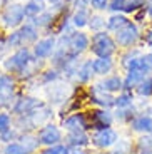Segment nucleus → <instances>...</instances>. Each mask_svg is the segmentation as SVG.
<instances>
[{
    "label": "nucleus",
    "instance_id": "obj_7",
    "mask_svg": "<svg viewBox=\"0 0 152 154\" xmlns=\"http://www.w3.org/2000/svg\"><path fill=\"white\" fill-rule=\"evenodd\" d=\"M62 127H64L67 132L87 131V129H90V127H89L87 116L82 114V112H74V114L64 117V121H62Z\"/></svg>",
    "mask_w": 152,
    "mask_h": 154
},
{
    "label": "nucleus",
    "instance_id": "obj_47",
    "mask_svg": "<svg viewBox=\"0 0 152 154\" xmlns=\"http://www.w3.org/2000/svg\"><path fill=\"white\" fill-rule=\"evenodd\" d=\"M147 42H149V44H152V30L147 34Z\"/></svg>",
    "mask_w": 152,
    "mask_h": 154
},
{
    "label": "nucleus",
    "instance_id": "obj_4",
    "mask_svg": "<svg viewBox=\"0 0 152 154\" xmlns=\"http://www.w3.org/2000/svg\"><path fill=\"white\" fill-rule=\"evenodd\" d=\"M137 40H139V29H137V25L134 22H130V20L122 29H119V30L115 32V42L122 47H127V49H129V47H132Z\"/></svg>",
    "mask_w": 152,
    "mask_h": 154
},
{
    "label": "nucleus",
    "instance_id": "obj_39",
    "mask_svg": "<svg viewBox=\"0 0 152 154\" xmlns=\"http://www.w3.org/2000/svg\"><path fill=\"white\" fill-rule=\"evenodd\" d=\"M64 151H65V146H64V144H55V146L45 147L42 152H38V154H64Z\"/></svg>",
    "mask_w": 152,
    "mask_h": 154
},
{
    "label": "nucleus",
    "instance_id": "obj_27",
    "mask_svg": "<svg viewBox=\"0 0 152 154\" xmlns=\"http://www.w3.org/2000/svg\"><path fill=\"white\" fill-rule=\"evenodd\" d=\"M94 75V69H92V60H87L84 62L82 66L79 67V70H77V81L79 82H87L90 77Z\"/></svg>",
    "mask_w": 152,
    "mask_h": 154
},
{
    "label": "nucleus",
    "instance_id": "obj_50",
    "mask_svg": "<svg viewBox=\"0 0 152 154\" xmlns=\"http://www.w3.org/2000/svg\"><path fill=\"white\" fill-rule=\"evenodd\" d=\"M142 154H152V149H150V151H147V152H142Z\"/></svg>",
    "mask_w": 152,
    "mask_h": 154
},
{
    "label": "nucleus",
    "instance_id": "obj_32",
    "mask_svg": "<svg viewBox=\"0 0 152 154\" xmlns=\"http://www.w3.org/2000/svg\"><path fill=\"white\" fill-rule=\"evenodd\" d=\"M53 22V15L50 14V12H42L40 15H37L34 19V25L35 27H47V25H50V23Z\"/></svg>",
    "mask_w": 152,
    "mask_h": 154
},
{
    "label": "nucleus",
    "instance_id": "obj_38",
    "mask_svg": "<svg viewBox=\"0 0 152 154\" xmlns=\"http://www.w3.org/2000/svg\"><path fill=\"white\" fill-rule=\"evenodd\" d=\"M59 79V72L55 69L53 70H47V72L42 74V82L44 84H50V82H55Z\"/></svg>",
    "mask_w": 152,
    "mask_h": 154
},
{
    "label": "nucleus",
    "instance_id": "obj_42",
    "mask_svg": "<svg viewBox=\"0 0 152 154\" xmlns=\"http://www.w3.org/2000/svg\"><path fill=\"white\" fill-rule=\"evenodd\" d=\"M90 5L97 10H104V8H109V0H90Z\"/></svg>",
    "mask_w": 152,
    "mask_h": 154
},
{
    "label": "nucleus",
    "instance_id": "obj_24",
    "mask_svg": "<svg viewBox=\"0 0 152 154\" xmlns=\"http://www.w3.org/2000/svg\"><path fill=\"white\" fill-rule=\"evenodd\" d=\"M134 106V94L132 91H122L119 92V96L115 97V109H124V107H130Z\"/></svg>",
    "mask_w": 152,
    "mask_h": 154
},
{
    "label": "nucleus",
    "instance_id": "obj_23",
    "mask_svg": "<svg viewBox=\"0 0 152 154\" xmlns=\"http://www.w3.org/2000/svg\"><path fill=\"white\" fill-rule=\"evenodd\" d=\"M139 114L135 109V106H130V107H124V109H115V116L114 119L120 121V122H130V121Z\"/></svg>",
    "mask_w": 152,
    "mask_h": 154
},
{
    "label": "nucleus",
    "instance_id": "obj_17",
    "mask_svg": "<svg viewBox=\"0 0 152 154\" xmlns=\"http://www.w3.org/2000/svg\"><path fill=\"white\" fill-rule=\"evenodd\" d=\"M147 74H144L139 69H129L127 70V75L124 79V91H135L137 85L144 81Z\"/></svg>",
    "mask_w": 152,
    "mask_h": 154
},
{
    "label": "nucleus",
    "instance_id": "obj_15",
    "mask_svg": "<svg viewBox=\"0 0 152 154\" xmlns=\"http://www.w3.org/2000/svg\"><path fill=\"white\" fill-rule=\"evenodd\" d=\"M97 87H100L102 91L109 94H115V92H122L124 91V79L119 75H110L107 79H104L102 82L97 84Z\"/></svg>",
    "mask_w": 152,
    "mask_h": 154
},
{
    "label": "nucleus",
    "instance_id": "obj_41",
    "mask_svg": "<svg viewBox=\"0 0 152 154\" xmlns=\"http://www.w3.org/2000/svg\"><path fill=\"white\" fill-rule=\"evenodd\" d=\"M89 25H90V29H94V30H99L100 27L105 25V22H104L102 17H92L90 22H89Z\"/></svg>",
    "mask_w": 152,
    "mask_h": 154
},
{
    "label": "nucleus",
    "instance_id": "obj_18",
    "mask_svg": "<svg viewBox=\"0 0 152 154\" xmlns=\"http://www.w3.org/2000/svg\"><path fill=\"white\" fill-rule=\"evenodd\" d=\"M89 143H90V136H87V132H85V131L67 132V136H65V146L85 147Z\"/></svg>",
    "mask_w": 152,
    "mask_h": 154
},
{
    "label": "nucleus",
    "instance_id": "obj_12",
    "mask_svg": "<svg viewBox=\"0 0 152 154\" xmlns=\"http://www.w3.org/2000/svg\"><path fill=\"white\" fill-rule=\"evenodd\" d=\"M42 104L44 102L37 100L35 97H20L19 100H15V104H14V107H12V112L17 114L19 117L20 116H29V114H32L37 107H40Z\"/></svg>",
    "mask_w": 152,
    "mask_h": 154
},
{
    "label": "nucleus",
    "instance_id": "obj_40",
    "mask_svg": "<svg viewBox=\"0 0 152 154\" xmlns=\"http://www.w3.org/2000/svg\"><path fill=\"white\" fill-rule=\"evenodd\" d=\"M127 0H109V8L112 12H120L126 8Z\"/></svg>",
    "mask_w": 152,
    "mask_h": 154
},
{
    "label": "nucleus",
    "instance_id": "obj_3",
    "mask_svg": "<svg viewBox=\"0 0 152 154\" xmlns=\"http://www.w3.org/2000/svg\"><path fill=\"white\" fill-rule=\"evenodd\" d=\"M119 141V134L115 129L112 127H105V129H99V131H94V134L90 136V143L99 149H107V147H112L115 143Z\"/></svg>",
    "mask_w": 152,
    "mask_h": 154
},
{
    "label": "nucleus",
    "instance_id": "obj_16",
    "mask_svg": "<svg viewBox=\"0 0 152 154\" xmlns=\"http://www.w3.org/2000/svg\"><path fill=\"white\" fill-rule=\"evenodd\" d=\"M55 50V40L52 37H47V38H42L38 40L34 47V54L37 59H45L49 55H52V52Z\"/></svg>",
    "mask_w": 152,
    "mask_h": 154
},
{
    "label": "nucleus",
    "instance_id": "obj_11",
    "mask_svg": "<svg viewBox=\"0 0 152 154\" xmlns=\"http://www.w3.org/2000/svg\"><path fill=\"white\" fill-rule=\"evenodd\" d=\"M90 40L85 34L82 32H75V34H70V40H68V55L72 59H77L79 54H82L85 49L89 47Z\"/></svg>",
    "mask_w": 152,
    "mask_h": 154
},
{
    "label": "nucleus",
    "instance_id": "obj_31",
    "mask_svg": "<svg viewBox=\"0 0 152 154\" xmlns=\"http://www.w3.org/2000/svg\"><path fill=\"white\" fill-rule=\"evenodd\" d=\"M135 147L139 152H147V151L152 149V134H142L141 137L137 139L135 143Z\"/></svg>",
    "mask_w": 152,
    "mask_h": 154
},
{
    "label": "nucleus",
    "instance_id": "obj_9",
    "mask_svg": "<svg viewBox=\"0 0 152 154\" xmlns=\"http://www.w3.org/2000/svg\"><path fill=\"white\" fill-rule=\"evenodd\" d=\"M29 122V127H44L45 124H49V119L52 117V109L47 104H42L40 107H37L32 114L23 116Z\"/></svg>",
    "mask_w": 152,
    "mask_h": 154
},
{
    "label": "nucleus",
    "instance_id": "obj_43",
    "mask_svg": "<svg viewBox=\"0 0 152 154\" xmlns=\"http://www.w3.org/2000/svg\"><path fill=\"white\" fill-rule=\"evenodd\" d=\"M64 154H85V151L82 147H75V146H65Z\"/></svg>",
    "mask_w": 152,
    "mask_h": 154
},
{
    "label": "nucleus",
    "instance_id": "obj_6",
    "mask_svg": "<svg viewBox=\"0 0 152 154\" xmlns=\"http://www.w3.org/2000/svg\"><path fill=\"white\" fill-rule=\"evenodd\" d=\"M38 141L40 144L44 146H55V144H60L62 141V132L55 124H45L44 127H40V131H38Z\"/></svg>",
    "mask_w": 152,
    "mask_h": 154
},
{
    "label": "nucleus",
    "instance_id": "obj_44",
    "mask_svg": "<svg viewBox=\"0 0 152 154\" xmlns=\"http://www.w3.org/2000/svg\"><path fill=\"white\" fill-rule=\"evenodd\" d=\"M145 12H147V15L152 19V0H145Z\"/></svg>",
    "mask_w": 152,
    "mask_h": 154
},
{
    "label": "nucleus",
    "instance_id": "obj_13",
    "mask_svg": "<svg viewBox=\"0 0 152 154\" xmlns=\"http://www.w3.org/2000/svg\"><path fill=\"white\" fill-rule=\"evenodd\" d=\"M90 100L94 102V104H97L100 109H110L115 106V97L112 96V94L105 92V91H102L100 87H92L90 91Z\"/></svg>",
    "mask_w": 152,
    "mask_h": 154
},
{
    "label": "nucleus",
    "instance_id": "obj_35",
    "mask_svg": "<svg viewBox=\"0 0 152 154\" xmlns=\"http://www.w3.org/2000/svg\"><path fill=\"white\" fill-rule=\"evenodd\" d=\"M17 137H19V132H17L15 129H14V127H10L8 131L0 132V143H4V144L12 143V141H15Z\"/></svg>",
    "mask_w": 152,
    "mask_h": 154
},
{
    "label": "nucleus",
    "instance_id": "obj_36",
    "mask_svg": "<svg viewBox=\"0 0 152 154\" xmlns=\"http://www.w3.org/2000/svg\"><path fill=\"white\" fill-rule=\"evenodd\" d=\"M7 47H20L22 45V38H20V32H12L10 35L7 37Z\"/></svg>",
    "mask_w": 152,
    "mask_h": 154
},
{
    "label": "nucleus",
    "instance_id": "obj_8",
    "mask_svg": "<svg viewBox=\"0 0 152 154\" xmlns=\"http://www.w3.org/2000/svg\"><path fill=\"white\" fill-rule=\"evenodd\" d=\"M15 94V81L7 74H0V107L10 106Z\"/></svg>",
    "mask_w": 152,
    "mask_h": 154
},
{
    "label": "nucleus",
    "instance_id": "obj_29",
    "mask_svg": "<svg viewBox=\"0 0 152 154\" xmlns=\"http://www.w3.org/2000/svg\"><path fill=\"white\" fill-rule=\"evenodd\" d=\"M89 14H87V10L85 8H77V12L74 14V17H72V23L75 25V27H85V25H89Z\"/></svg>",
    "mask_w": 152,
    "mask_h": 154
},
{
    "label": "nucleus",
    "instance_id": "obj_19",
    "mask_svg": "<svg viewBox=\"0 0 152 154\" xmlns=\"http://www.w3.org/2000/svg\"><path fill=\"white\" fill-rule=\"evenodd\" d=\"M114 62L110 57H97L95 60H92V69H94L95 75H105L112 70Z\"/></svg>",
    "mask_w": 152,
    "mask_h": 154
},
{
    "label": "nucleus",
    "instance_id": "obj_30",
    "mask_svg": "<svg viewBox=\"0 0 152 154\" xmlns=\"http://www.w3.org/2000/svg\"><path fill=\"white\" fill-rule=\"evenodd\" d=\"M135 92L141 97H150L152 96V75H147L141 84L137 85Z\"/></svg>",
    "mask_w": 152,
    "mask_h": 154
},
{
    "label": "nucleus",
    "instance_id": "obj_48",
    "mask_svg": "<svg viewBox=\"0 0 152 154\" xmlns=\"http://www.w3.org/2000/svg\"><path fill=\"white\" fill-rule=\"evenodd\" d=\"M5 2H7V0H0V8H2V7L5 5Z\"/></svg>",
    "mask_w": 152,
    "mask_h": 154
},
{
    "label": "nucleus",
    "instance_id": "obj_34",
    "mask_svg": "<svg viewBox=\"0 0 152 154\" xmlns=\"http://www.w3.org/2000/svg\"><path fill=\"white\" fill-rule=\"evenodd\" d=\"M4 154H27L20 143H8L4 147Z\"/></svg>",
    "mask_w": 152,
    "mask_h": 154
},
{
    "label": "nucleus",
    "instance_id": "obj_14",
    "mask_svg": "<svg viewBox=\"0 0 152 154\" xmlns=\"http://www.w3.org/2000/svg\"><path fill=\"white\" fill-rule=\"evenodd\" d=\"M130 129L141 134H152V116L149 114H137L129 122Z\"/></svg>",
    "mask_w": 152,
    "mask_h": 154
},
{
    "label": "nucleus",
    "instance_id": "obj_1",
    "mask_svg": "<svg viewBox=\"0 0 152 154\" xmlns=\"http://www.w3.org/2000/svg\"><path fill=\"white\" fill-rule=\"evenodd\" d=\"M32 60H34V59H32L29 49H27V47H22V49H19L15 54H12L10 57L4 62V67H5V70H8V72H12V74H22L27 67L30 66Z\"/></svg>",
    "mask_w": 152,
    "mask_h": 154
},
{
    "label": "nucleus",
    "instance_id": "obj_20",
    "mask_svg": "<svg viewBox=\"0 0 152 154\" xmlns=\"http://www.w3.org/2000/svg\"><path fill=\"white\" fill-rule=\"evenodd\" d=\"M19 141H20V144H22V147L25 149L27 154H34L37 151V147L40 146L38 136H34L30 132H23L22 136H19Z\"/></svg>",
    "mask_w": 152,
    "mask_h": 154
},
{
    "label": "nucleus",
    "instance_id": "obj_28",
    "mask_svg": "<svg viewBox=\"0 0 152 154\" xmlns=\"http://www.w3.org/2000/svg\"><path fill=\"white\" fill-rule=\"evenodd\" d=\"M127 22H129V19H127L126 15H120V14H114V15L110 17L109 20H107V29H109V30L117 32L119 29H122Z\"/></svg>",
    "mask_w": 152,
    "mask_h": 154
},
{
    "label": "nucleus",
    "instance_id": "obj_45",
    "mask_svg": "<svg viewBox=\"0 0 152 154\" xmlns=\"http://www.w3.org/2000/svg\"><path fill=\"white\" fill-rule=\"evenodd\" d=\"M90 0H75V7L77 8H85V5L89 4Z\"/></svg>",
    "mask_w": 152,
    "mask_h": 154
},
{
    "label": "nucleus",
    "instance_id": "obj_46",
    "mask_svg": "<svg viewBox=\"0 0 152 154\" xmlns=\"http://www.w3.org/2000/svg\"><path fill=\"white\" fill-rule=\"evenodd\" d=\"M144 57H145V60H147V64L152 67V54H147V55H144Z\"/></svg>",
    "mask_w": 152,
    "mask_h": 154
},
{
    "label": "nucleus",
    "instance_id": "obj_37",
    "mask_svg": "<svg viewBox=\"0 0 152 154\" xmlns=\"http://www.w3.org/2000/svg\"><path fill=\"white\" fill-rule=\"evenodd\" d=\"M12 126V117L10 114H7V112H0V132L4 131H8Z\"/></svg>",
    "mask_w": 152,
    "mask_h": 154
},
{
    "label": "nucleus",
    "instance_id": "obj_26",
    "mask_svg": "<svg viewBox=\"0 0 152 154\" xmlns=\"http://www.w3.org/2000/svg\"><path fill=\"white\" fill-rule=\"evenodd\" d=\"M49 96H50V102H64L68 96V91H67V85H57V87H52L49 91Z\"/></svg>",
    "mask_w": 152,
    "mask_h": 154
},
{
    "label": "nucleus",
    "instance_id": "obj_2",
    "mask_svg": "<svg viewBox=\"0 0 152 154\" xmlns=\"http://www.w3.org/2000/svg\"><path fill=\"white\" fill-rule=\"evenodd\" d=\"M92 52L97 57H110L115 52V40L107 32H97L90 40Z\"/></svg>",
    "mask_w": 152,
    "mask_h": 154
},
{
    "label": "nucleus",
    "instance_id": "obj_22",
    "mask_svg": "<svg viewBox=\"0 0 152 154\" xmlns=\"http://www.w3.org/2000/svg\"><path fill=\"white\" fill-rule=\"evenodd\" d=\"M20 38H22V45L23 44H29V42H34L37 38V27L34 23H25L20 27Z\"/></svg>",
    "mask_w": 152,
    "mask_h": 154
},
{
    "label": "nucleus",
    "instance_id": "obj_25",
    "mask_svg": "<svg viewBox=\"0 0 152 154\" xmlns=\"http://www.w3.org/2000/svg\"><path fill=\"white\" fill-rule=\"evenodd\" d=\"M132 151H134V144L129 139H119L112 146L109 154H132Z\"/></svg>",
    "mask_w": 152,
    "mask_h": 154
},
{
    "label": "nucleus",
    "instance_id": "obj_10",
    "mask_svg": "<svg viewBox=\"0 0 152 154\" xmlns=\"http://www.w3.org/2000/svg\"><path fill=\"white\" fill-rule=\"evenodd\" d=\"M25 17V10H23L22 5L19 4H12L5 8V12L2 14V20H4V25L5 27H17L20 25Z\"/></svg>",
    "mask_w": 152,
    "mask_h": 154
},
{
    "label": "nucleus",
    "instance_id": "obj_33",
    "mask_svg": "<svg viewBox=\"0 0 152 154\" xmlns=\"http://www.w3.org/2000/svg\"><path fill=\"white\" fill-rule=\"evenodd\" d=\"M144 7H145V0H127L124 12H126V14H134V12L141 10V8H144Z\"/></svg>",
    "mask_w": 152,
    "mask_h": 154
},
{
    "label": "nucleus",
    "instance_id": "obj_5",
    "mask_svg": "<svg viewBox=\"0 0 152 154\" xmlns=\"http://www.w3.org/2000/svg\"><path fill=\"white\" fill-rule=\"evenodd\" d=\"M112 122H114V114L109 109H95L90 112V117H89V127L94 131L110 127Z\"/></svg>",
    "mask_w": 152,
    "mask_h": 154
},
{
    "label": "nucleus",
    "instance_id": "obj_49",
    "mask_svg": "<svg viewBox=\"0 0 152 154\" xmlns=\"http://www.w3.org/2000/svg\"><path fill=\"white\" fill-rule=\"evenodd\" d=\"M49 2H50V4H57L59 0H49Z\"/></svg>",
    "mask_w": 152,
    "mask_h": 154
},
{
    "label": "nucleus",
    "instance_id": "obj_21",
    "mask_svg": "<svg viewBox=\"0 0 152 154\" xmlns=\"http://www.w3.org/2000/svg\"><path fill=\"white\" fill-rule=\"evenodd\" d=\"M44 8H45V2L44 0H29L25 4V7H23V10H25V17L35 19L42 12H45Z\"/></svg>",
    "mask_w": 152,
    "mask_h": 154
}]
</instances>
